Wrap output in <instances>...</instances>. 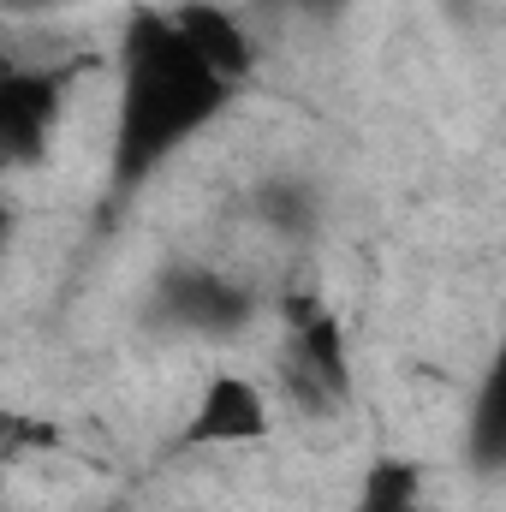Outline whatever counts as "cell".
Listing matches in <instances>:
<instances>
[{"label":"cell","mask_w":506,"mask_h":512,"mask_svg":"<svg viewBox=\"0 0 506 512\" xmlns=\"http://www.w3.org/2000/svg\"><path fill=\"white\" fill-rule=\"evenodd\" d=\"M120 96H114V191L149 185L179 149H191L233 102L239 84L209 72L161 6H137L120 30Z\"/></svg>","instance_id":"cell-1"},{"label":"cell","mask_w":506,"mask_h":512,"mask_svg":"<svg viewBox=\"0 0 506 512\" xmlns=\"http://www.w3.org/2000/svg\"><path fill=\"white\" fill-rule=\"evenodd\" d=\"M280 393L304 417H340L352 405V340L340 310L298 292L286 298V352H280Z\"/></svg>","instance_id":"cell-2"},{"label":"cell","mask_w":506,"mask_h":512,"mask_svg":"<svg viewBox=\"0 0 506 512\" xmlns=\"http://www.w3.org/2000/svg\"><path fill=\"white\" fill-rule=\"evenodd\" d=\"M256 292L215 262H167L149 286V328L179 340H239L256 322Z\"/></svg>","instance_id":"cell-3"},{"label":"cell","mask_w":506,"mask_h":512,"mask_svg":"<svg viewBox=\"0 0 506 512\" xmlns=\"http://www.w3.org/2000/svg\"><path fill=\"white\" fill-rule=\"evenodd\" d=\"M78 60H0V167H42L66 120Z\"/></svg>","instance_id":"cell-4"},{"label":"cell","mask_w":506,"mask_h":512,"mask_svg":"<svg viewBox=\"0 0 506 512\" xmlns=\"http://www.w3.org/2000/svg\"><path fill=\"white\" fill-rule=\"evenodd\" d=\"M274 435V405L251 376H209L203 393L191 399V417L167 435V453L185 459V453H221V447H256Z\"/></svg>","instance_id":"cell-5"},{"label":"cell","mask_w":506,"mask_h":512,"mask_svg":"<svg viewBox=\"0 0 506 512\" xmlns=\"http://www.w3.org/2000/svg\"><path fill=\"white\" fill-rule=\"evenodd\" d=\"M167 18H173V30L191 42V54L209 66V72H221L227 84H251L256 72V42L251 30H245V18L233 12V6H221V0H173L167 6Z\"/></svg>","instance_id":"cell-6"},{"label":"cell","mask_w":506,"mask_h":512,"mask_svg":"<svg viewBox=\"0 0 506 512\" xmlns=\"http://www.w3.org/2000/svg\"><path fill=\"white\" fill-rule=\"evenodd\" d=\"M465 459L477 483H501L506 471V364L489 358L483 382L471 393V417H465Z\"/></svg>","instance_id":"cell-7"},{"label":"cell","mask_w":506,"mask_h":512,"mask_svg":"<svg viewBox=\"0 0 506 512\" xmlns=\"http://www.w3.org/2000/svg\"><path fill=\"white\" fill-rule=\"evenodd\" d=\"M251 203H256V221H262L268 233H280V239H310V233L322 227V191H316L310 179H298V173L262 179Z\"/></svg>","instance_id":"cell-8"},{"label":"cell","mask_w":506,"mask_h":512,"mask_svg":"<svg viewBox=\"0 0 506 512\" xmlns=\"http://www.w3.org/2000/svg\"><path fill=\"white\" fill-rule=\"evenodd\" d=\"M429 477L417 459H399V453H376L358 495H352V512H429Z\"/></svg>","instance_id":"cell-9"},{"label":"cell","mask_w":506,"mask_h":512,"mask_svg":"<svg viewBox=\"0 0 506 512\" xmlns=\"http://www.w3.org/2000/svg\"><path fill=\"white\" fill-rule=\"evenodd\" d=\"M60 441V429L54 423H42V417H24V411H6L0 405V459L6 453H36V447H54Z\"/></svg>","instance_id":"cell-10"},{"label":"cell","mask_w":506,"mask_h":512,"mask_svg":"<svg viewBox=\"0 0 506 512\" xmlns=\"http://www.w3.org/2000/svg\"><path fill=\"white\" fill-rule=\"evenodd\" d=\"M12 233H18V215H12V197L0 191V251L12 245Z\"/></svg>","instance_id":"cell-11"},{"label":"cell","mask_w":506,"mask_h":512,"mask_svg":"<svg viewBox=\"0 0 506 512\" xmlns=\"http://www.w3.org/2000/svg\"><path fill=\"white\" fill-rule=\"evenodd\" d=\"M6 12H48V6H60V0H0Z\"/></svg>","instance_id":"cell-12"},{"label":"cell","mask_w":506,"mask_h":512,"mask_svg":"<svg viewBox=\"0 0 506 512\" xmlns=\"http://www.w3.org/2000/svg\"><path fill=\"white\" fill-rule=\"evenodd\" d=\"M96 512H137V507H126V501H108V507H96Z\"/></svg>","instance_id":"cell-13"}]
</instances>
